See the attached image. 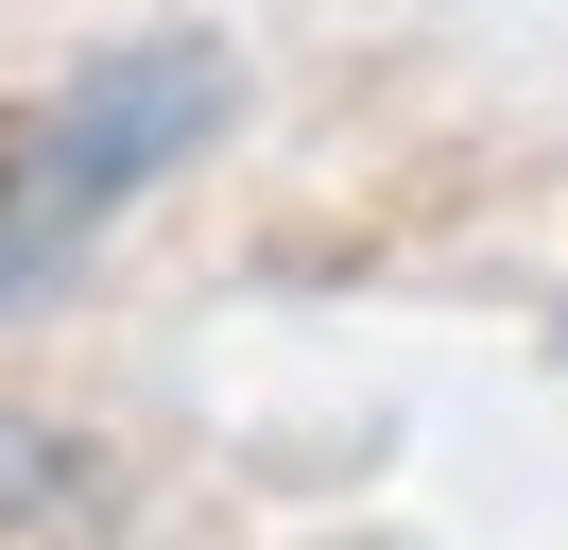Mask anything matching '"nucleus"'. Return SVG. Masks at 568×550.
<instances>
[{
    "mask_svg": "<svg viewBox=\"0 0 568 550\" xmlns=\"http://www.w3.org/2000/svg\"><path fill=\"white\" fill-rule=\"evenodd\" d=\"M52 275H70V258H52V241H18V224H0V309H36Z\"/></svg>",
    "mask_w": 568,
    "mask_h": 550,
    "instance_id": "7ed1b4c3",
    "label": "nucleus"
},
{
    "mask_svg": "<svg viewBox=\"0 0 568 550\" xmlns=\"http://www.w3.org/2000/svg\"><path fill=\"white\" fill-rule=\"evenodd\" d=\"M52 516H87V447L36 430V412H0V533H52Z\"/></svg>",
    "mask_w": 568,
    "mask_h": 550,
    "instance_id": "f03ea898",
    "label": "nucleus"
},
{
    "mask_svg": "<svg viewBox=\"0 0 568 550\" xmlns=\"http://www.w3.org/2000/svg\"><path fill=\"white\" fill-rule=\"evenodd\" d=\"M242 121V52L224 34H104L70 86H36V121L0 138V224L87 258L155 172H190L207 138Z\"/></svg>",
    "mask_w": 568,
    "mask_h": 550,
    "instance_id": "f257e3e1",
    "label": "nucleus"
}]
</instances>
